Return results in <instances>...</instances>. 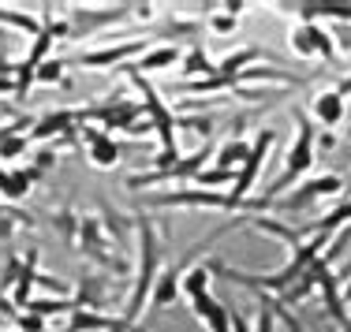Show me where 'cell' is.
I'll list each match as a JSON object with an SVG mask.
<instances>
[{"mask_svg": "<svg viewBox=\"0 0 351 332\" xmlns=\"http://www.w3.org/2000/svg\"><path fill=\"white\" fill-rule=\"evenodd\" d=\"M135 239H138V272L131 277V295H128V310H123V325L128 329H135V321L146 314L149 292L161 277V235H157L154 220L146 213L135 217Z\"/></svg>", "mask_w": 351, "mask_h": 332, "instance_id": "obj_1", "label": "cell"}, {"mask_svg": "<svg viewBox=\"0 0 351 332\" xmlns=\"http://www.w3.org/2000/svg\"><path fill=\"white\" fill-rule=\"evenodd\" d=\"M75 246H79V251L97 265V269L116 272V277H131V261L116 251L112 239L105 235L101 220L90 217V213H82V220H79V243H75Z\"/></svg>", "mask_w": 351, "mask_h": 332, "instance_id": "obj_2", "label": "cell"}, {"mask_svg": "<svg viewBox=\"0 0 351 332\" xmlns=\"http://www.w3.org/2000/svg\"><path fill=\"white\" fill-rule=\"evenodd\" d=\"M213 153H217V146H213V142H206V146H198L195 153L180 157V161H176L172 168H165V172H154V168H149V172H135V176H128V190L157 187V183H195L198 172L210 168Z\"/></svg>", "mask_w": 351, "mask_h": 332, "instance_id": "obj_3", "label": "cell"}, {"mask_svg": "<svg viewBox=\"0 0 351 332\" xmlns=\"http://www.w3.org/2000/svg\"><path fill=\"white\" fill-rule=\"evenodd\" d=\"M123 75L138 86L142 109H146V123H149V131L161 138V153H180V142H176V112L161 101V94L146 82V75H138V71H123Z\"/></svg>", "mask_w": 351, "mask_h": 332, "instance_id": "obj_4", "label": "cell"}, {"mask_svg": "<svg viewBox=\"0 0 351 332\" xmlns=\"http://www.w3.org/2000/svg\"><path fill=\"white\" fill-rule=\"evenodd\" d=\"M273 142H277V127H262V131H258V138L250 142L247 161L239 164V172H236V187L228 190V209H243L247 194L254 190L258 176H262V168H265V161H269Z\"/></svg>", "mask_w": 351, "mask_h": 332, "instance_id": "obj_5", "label": "cell"}, {"mask_svg": "<svg viewBox=\"0 0 351 332\" xmlns=\"http://www.w3.org/2000/svg\"><path fill=\"white\" fill-rule=\"evenodd\" d=\"M79 142L86 146V157H90V164H94V168H116V164H120L128 153L142 149L138 142H120L116 135L94 127V123H82V127H79Z\"/></svg>", "mask_w": 351, "mask_h": 332, "instance_id": "obj_6", "label": "cell"}, {"mask_svg": "<svg viewBox=\"0 0 351 332\" xmlns=\"http://www.w3.org/2000/svg\"><path fill=\"white\" fill-rule=\"evenodd\" d=\"M146 205H154V209H228V194L202 187H180L146 194Z\"/></svg>", "mask_w": 351, "mask_h": 332, "instance_id": "obj_7", "label": "cell"}, {"mask_svg": "<svg viewBox=\"0 0 351 332\" xmlns=\"http://www.w3.org/2000/svg\"><path fill=\"white\" fill-rule=\"evenodd\" d=\"M340 190H344V179H340L337 172H322V176L303 179L295 190L280 194L273 205H277V209H284V213H299V209H306L311 202H317V198H337Z\"/></svg>", "mask_w": 351, "mask_h": 332, "instance_id": "obj_8", "label": "cell"}, {"mask_svg": "<svg viewBox=\"0 0 351 332\" xmlns=\"http://www.w3.org/2000/svg\"><path fill=\"white\" fill-rule=\"evenodd\" d=\"M142 53H146V38H128V41H120V45L75 53L71 60H64V64H75V68H116L120 71L123 64H135V56H142Z\"/></svg>", "mask_w": 351, "mask_h": 332, "instance_id": "obj_9", "label": "cell"}, {"mask_svg": "<svg viewBox=\"0 0 351 332\" xmlns=\"http://www.w3.org/2000/svg\"><path fill=\"white\" fill-rule=\"evenodd\" d=\"M79 127H82V109H53L45 116H38L34 127L27 131V138L34 142H45V138H56V142H79Z\"/></svg>", "mask_w": 351, "mask_h": 332, "instance_id": "obj_10", "label": "cell"}, {"mask_svg": "<svg viewBox=\"0 0 351 332\" xmlns=\"http://www.w3.org/2000/svg\"><path fill=\"white\" fill-rule=\"evenodd\" d=\"M135 12V4H116V8H71L64 19L71 27V38H94L97 30L112 27V23H123Z\"/></svg>", "mask_w": 351, "mask_h": 332, "instance_id": "obj_11", "label": "cell"}, {"mask_svg": "<svg viewBox=\"0 0 351 332\" xmlns=\"http://www.w3.org/2000/svg\"><path fill=\"white\" fill-rule=\"evenodd\" d=\"M311 116H314V127H340V123L348 120V101L340 90H317L311 97Z\"/></svg>", "mask_w": 351, "mask_h": 332, "instance_id": "obj_12", "label": "cell"}, {"mask_svg": "<svg viewBox=\"0 0 351 332\" xmlns=\"http://www.w3.org/2000/svg\"><path fill=\"white\" fill-rule=\"evenodd\" d=\"M191 314H195L210 332H232V306H224L213 292L191 298Z\"/></svg>", "mask_w": 351, "mask_h": 332, "instance_id": "obj_13", "label": "cell"}, {"mask_svg": "<svg viewBox=\"0 0 351 332\" xmlns=\"http://www.w3.org/2000/svg\"><path fill=\"white\" fill-rule=\"evenodd\" d=\"M34 183H38L34 168H0V198L4 202H23Z\"/></svg>", "mask_w": 351, "mask_h": 332, "instance_id": "obj_14", "label": "cell"}, {"mask_svg": "<svg viewBox=\"0 0 351 332\" xmlns=\"http://www.w3.org/2000/svg\"><path fill=\"white\" fill-rule=\"evenodd\" d=\"M180 60H183V56H180V49H176V45H157V49H146V53H142L135 64H123L120 71H138V75H146V71L172 68V64H180Z\"/></svg>", "mask_w": 351, "mask_h": 332, "instance_id": "obj_15", "label": "cell"}, {"mask_svg": "<svg viewBox=\"0 0 351 332\" xmlns=\"http://www.w3.org/2000/svg\"><path fill=\"white\" fill-rule=\"evenodd\" d=\"M183 82H202V79H213L217 75V64L210 60V53H206L202 45H191L187 53H183Z\"/></svg>", "mask_w": 351, "mask_h": 332, "instance_id": "obj_16", "label": "cell"}, {"mask_svg": "<svg viewBox=\"0 0 351 332\" xmlns=\"http://www.w3.org/2000/svg\"><path fill=\"white\" fill-rule=\"evenodd\" d=\"M180 277H176L172 269H161V277H157L154 292H149V310H172L176 303H180Z\"/></svg>", "mask_w": 351, "mask_h": 332, "instance_id": "obj_17", "label": "cell"}, {"mask_svg": "<svg viewBox=\"0 0 351 332\" xmlns=\"http://www.w3.org/2000/svg\"><path fill=\"white\" fill-rule=\"evenodd\" d=\"M75 306H86V310H105V306H108V280L97 277V272L82 277V280H79V298H75Z\"/></svg>", "mask_w": 351, "mask_h": 332, "instance_id": "obj_18", "label": "cell"}, {"mask_svg": "<svg viewBox=\"0 0 351 332\" xmlns=\"http://www.w3.org/2000/svg\"><path fill=\"white\" fill-rule=\"evenodd\" d=\"M101 228H105V235H108V239H116V251H128L135 220H128L123 213H116L108 202H101Z\"/></svg>", "mask_w": 351, "mask_h": 332, "instance_id": "obj_19", "label": "cell"}, {"mask_svg": "<svg viewBox=\"0 0 351 332\" xmlns=\"http://www.w3.org/2000/svg\"><path fill=\"white\" fill-rule=\"evenodd\" d=\"M210 284H213V258L210 261H198V265H191L187 269V277L180 280V292H183V298H198V295H206L210 292Z\"/></svg>", "mask_w": 351, "mask_h": 332, "instance_id": "obj_20", "label": "cell"}, {"mask_svg": "<svg viewBox=\"0 0 351 332\" xmlns=\"http://www.w3.org/2000/svg\"><path fill=\"white\" fill-rule=\"evenodd\" d=\"M38 246L27 254V261H23V272H19V280H15V288H12V306H27L30 303V292H34V284H38Z\"/></svg>", "mask_w": 351, "mask_h": 332, "instance_id": "obj_21", "label": "cell"}, {"mask_svg": "<svg viewBox=\"0 0 351 332\" xmlns=\"http://www.w3.org/2000/svg\"><path fill=\"white\" fill-rule=\"evenodd\" d=\"M262 56H269V53H262V49H254V45H250V49H236V53H228L221 64H217V75H224V79L236 82V75L247 71L250 64H258ZM269 60H273V56H269Z\"/></svg>", "mask_w": 351, "mask_h": 332, "instance_id": "obj_22", "label": "cell"}, {"mask_svg": "<svg viewBox=\"0 0 351 332\" xmlns=\"http://www.w3.org/2000/svg\"><path fill=\"white\" fill-rule=\"evenodd\" d=\"M303 27H306V38H311L317 60L337 64V60H340V56H337V34H332L329 27H322V23H303Z\"/></svg>", "mask_w": 351, "mask_h": 332, "instance_id": "obj_23", "label": "cell"}, {"mask_svg": "<svg viewBox=\"0 0 351 332\" xmlns=\"http://www.w3.org/2000/svg\"><path fill=\"white\" fill-rule=\"evenodd\" d=\"M247 153H250V146L243 142V138H228V142L217 146L213 164H217V168H232V172H239V164L247 161Z\"/></svg>", "mask_w": 351, "mask_h": 332, "instance_id": "obj_24", "label": "cell"}, {"mask_svg": "<svg viewBox=\"0 0 351 332\" xmlns=\"http://www.w3.org/2000/svg\"><path fill=\"white\" fill-rule=\"evenodd\" d=\"M0 27H12V30H19V34H30V41L41 34V19H34V15H27V12H15V8H0Z\"/></svg>", "mask_w": 351, "mask_h": 332, "instance_id": "obj_25", "label": "cell"}, {"mask_svg": "<svg viewBox=\"0 0 351 332\" xmlns=\"http://www.w3.org/2000/svg\"><path fill=\"white\" fill-rule=\"evenodd\" d=\"M206 34V23L198 19H165L161 27H157V38H202Z\"/></svg>", "mask_w": 351, "mask_h": 332, "instance_id": "obj_26", "label": "cell"}, {"mask_svg": "<svg viewBox=\"0 0 351 332\" xmlns=\"http://www.w3.org/2000/svg\"><path fill=\"white\" fill-rule=\"evenodd\" d=\"M79 220H82V213H75L71 205H64V209L56 213L53 228H56V231H60V235H64V243H71V246L79 243Z\"/></svg>", "mask_w": 351, "mask_h": 332, "instance_id": "obj_27", "label": "cell"}, {"mask_svg": "<svg viewBox=\"0 0 351 332\" xmlns=\"http://www.w3.org/2000/svg\"><path fill=\"white\" fill-rule=\"evenodd\" d=\"M30 314H41V318H53V314H71L75 310V298H30L27 303Z\"/></svg>", "mask_w": 351, "mask_h": 332, "instance_id": "obj_28", "label": "cell"}, {"mask_svg": "<svg viewBox=\"0 0 351 332\" xmlns=\"http://www.w3.org/2000/svg\"><path fill=\"white\" fill-rule=\"evenodd\" d=\"M224 183H236V172L232 168H202L195 176V187H202V190H217V187H224Z\"/></svg>", "mask_w": 351, "mask_h": 332, "instance_id": "obj_29", "label": "cell"}, {"mask_svg": "<svg viewBox=\"0 0 351 332\" xmlns=\"http://www.w3.org/2000/svg\"><path fill=\"white\" fill-rule=\"evenodd\" d=\"M258 295V314H254V332H277V314H273V298L265 292Z\"/></svg>", "mask_w": 351, "mask_h": 332, "instance_id": "obj_30", "label": "cell"}, {"mask_svg": "<svg viewBox=\"0 0 351 332\" xmlns=\"http://www.w3.org/2000/svg\"><path fill=\"white\" fill-rule=\"evenodd\" d=\"M236 27H239V19H236V15H228V12H221V8H213L210 19H206V30H213V34H221V38L236 34Z\"/></svg>", "mask_w": 351, "mask_h": 332, "instance_id": "obj_31", "label": "cell"}, {"mask_svg": "<svg viewBox=\"0 0 351 332\" xmlns=\"http://www.w3.org/2000/svg\"><path fill=\"white\" fill-rule=\"evenodd\" d=\"M23 220H27V217H23L19 209H8V205H0V246H8V243H12L15 228H19ZM27 224H30V220H27Z\"/></svg>", "mask_w": 351, "mask_h": 332, "instance_id": "obj_32", "label": "cell"}, {"mask_svg": "<svg viewBox=\"0 0 351 332\" xmlns=\"http://www.w3.org/2000/svg\"><path fill=\"white\" fill-rule=\"evenodd\" d=\"M64 68H68L64 60H53V56H49V60L38 68V82H41V86H56V82L64 79Z\"/></svg>", "mask_w": 351, "mask_h": 332, "instance_id": "obj_33", "label": "cell"}, {"mask_svg": "<svg viewBox=\"0 0 351 332\" xmlns=\"http://www.w3.org/2000/svg\"><path fill=\"white\" fill-rule=\"evenodd\" d=\"M176 127H187V131H195V135L210 138L213 120H210V116H176Z\"/></svg>", "mask_w": 351, "mask_h": 332, "instance_id": "obj_34", "label": "cell"}, {"mask_svg": "<svg viewBox=\"0 0 351 332\" xmlns=\"http://www.w3.org/2000/svg\"><path fill=\"white\" fill-rule=\"evenodd\" d=\"M23 153H27V135L4 138V146H0V161H19Z\"/></svg>", "mask_w": 351, "mask_h": 332, "instance_id": "obj_35", "label": "cell"}, {"mask_svg": "<svg viewBox=\"0 0 351 332\" xmlns=\"http://www.w3.org/2000/svg\"><path fill=\"white\" fill-rule=\"evenodd\" d=\"M291 49H295V56H303V60H317L311 38H306V27H295V30H291Z\"/></svg>", "mask_w": 351, "mask_h": 332, "instance_id": "obj_36", "label": "cell"}, {"mask_svg": "<svg viewBox=\"0 0 351 332\" xmlns=\"http://www.w3.org/2000/svg\"><path fill=\"white\" fill-rule=\"evenodd\" d=\"M53 164H56V146H45V149H38V153H34V164H30V168H34V176L41 179Z\"/></svg>", "mask_w": 351, "mask_h": 332, "instance_id": "obj_37", "label": "cell"}, {"mask_svg": "<svg viewBox=\"0 0 351 332\" xmlns=\"http://www.w3.org/2000/svg\"><path fill=\"white\" fill-rule=\"evenodd\" d=\"M15 325H19V332H45L49 329V321L41 318V314H15Z\"/></svg>", "mask_w": 351, "mask_h": 332, "instance_id": "obj_38", "label": "cell"}, {"mask_svg": "<svg viewBox=\"0 0 351 332\" xmlns=\"http://www.w3.org/2000/svg\"><path fill=\"white\" fill-rule=\"evenodd\" d=\"M273 314H277V321H280V325L288 329V332H306V329H303V321H299L295 314L288 310V306H280L277 298H273Z\"/></svg>", "mask_w": 351, "mask_h": 332, "instance_id": "obj_39", "label": "cell"}, {"mask_svg": "<svg viewBox=\"0 0 351 332\" xmlns=\"http://www.w3.org/2000/svg\"><path fill=\"white\" fill-rule=\"evenodd\" d=\"M314 149L332 153V149H337V135H332V131H317V135H314Z\"/></svg>", "mask_w": 351, "mask_h": 332, "instance_id": "obj_40", "label": "cell"}, {"mask_svg": "<svg viewBox=\"0 0 351 332\" xmlns=\"http://www.w3.org/2000/svg\"><path fill=\"white\" fill-rule=\"evenodd\" d=\"M340 295H344V306H351V280H348L344 288H340Z\"/></svg>", "mask_w": 351, "mask_h": 332, "instance_id": "obj_41", "label": "cell"}, {"mask_svg": "<svg viewBox=\"0 0 351 332\" xmlns=\"http://www.w3.org/2000/svg\"><path fill=\"white\" fill-rule=\"evenodd\" d=\"M340 332H351V318H348V325H344V329H340Z\"/></svg>", "mask_w": 351, "mask_h": 332, "instance_id": "obj_42", "label": "cell"}, {"mask_svg": "<svg viewBox=\"0 0 351 332\" xmlns=\"http://www.w3.org/2000/svg\"><path fill=\"white\" fill-rule=\"evenodd\" d=\"M0 112H4V105H0Z\"/></svg>", "mask_w": 351, "mask_h": 332, "instance_id": "obj_43", "label": "cell"}]
</instances>
